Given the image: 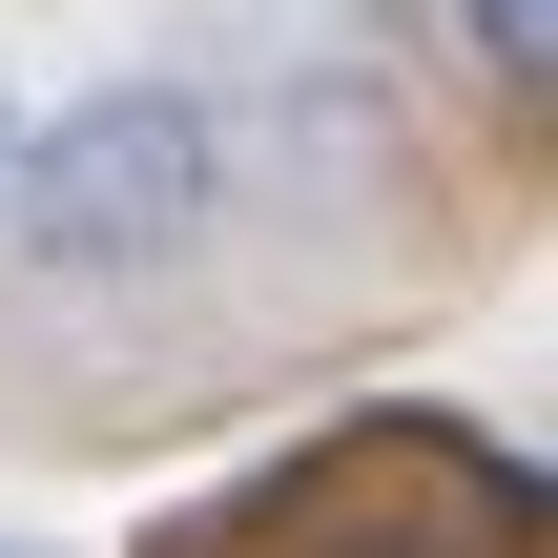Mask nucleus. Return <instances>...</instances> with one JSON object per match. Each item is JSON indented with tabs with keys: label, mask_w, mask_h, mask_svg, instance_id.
Segmentation results:
<instances>
[{
	"label": "nucleus",
	"mask_w": 558,
	"mask_h": 558,
	"mask_svg": "<svg viewBox=\"0 0 558 558\" xmlns=\"http://www.w3.org/2000/svg\"><path fill=\"white\" fill-rule=\"evenodd\" d=\"M228 104L207 83H83L62 124H21L0 145V228L41 248V269H83V290H124V269H186L207 228H228Z\"/></svg>",
	"instance_id": "1"
},
{
	"label": "nucleus",
	"mask_w": 558,
	"mask_h": 558,
	"mask_svg": "<svg viewBox=\"0 0 558 558\" xmlns=\"http://www.w3.org/2000/svg\"><path fill=\"white\" fill-rule=\"evenodd\" d=\"M456 21H476V62H497V83H538V41H558V0H456Z\"/></svg>",
	"instance_id": "2"
},
{
	"label": "nucleus",
	"mask_w": 558,
	"mask_h": 558,
	"mask_svg": "<svg viewBox=\"0 0 558 558\" xmlns=\"http://www.w3.org/2000/svg\"><path fill=\"white\" fill-rule=\"evenodd\" d=\"M0 145H21V104H0Z\"/></svg>",
	"instance_id": "3"
}]
</instances>
